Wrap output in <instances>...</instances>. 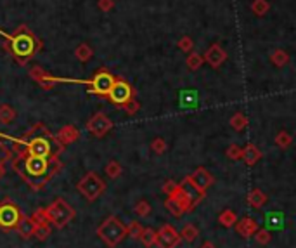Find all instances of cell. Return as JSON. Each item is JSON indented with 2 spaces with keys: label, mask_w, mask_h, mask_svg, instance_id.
Masks as SVG:
<instances>
[{
  "label": "cell",
  "mask_w": 296,
  "mask_h": 248,
  "mask_svg": "<svg viewBox=\"0 0 296 248\" xmlns=\"http://www.w3.org/2000/svg\"><path fill=\"white\" fill-rule=\"evenodd\" d=\"M57 167H59V163H57L56 160L42 158V156L25 155V156H19V160L14 162L16 172H19V174H21L30 184L35 186V188H40V184L49 181Z\"/></svg>",
  "instance_id": "1"
},
{
  "label": "cell",
  "mask_w": 296,
  "mask_h": 248,
  "mask_svg": "<svg viewBox=\"0 0 296 248\" xmlns=\"http://www.w3.org/2000/svg\"><path fill=\"white\" fill-rule=\"evenodd\" d=\"M0 35L5 39V47L19 64H25L28 59H32L40 49V40L26 26H21V30H18L14 35L0 30Z\"/></svg>",
  "instance_id": "2"
},
{
  "label": "cell",
  "mask_w": 296,
  "mask_h": 248,
  "mask_svg": "<svg viewBox=\"0 0 296 248\" xmlns=\"http://www.w3.org/2000/svg\"><path fill=\"white\" fill-rule=\"evenodd\" d=\"M97 236L110 248H114L127 238V226L118 217L110 215L101 226L97 227Z\"/></svg>",
  "instance_id": "3"
},
{
  "label": "cell",
  "mask_w": 296,
  "mask_h": 248,
  "mask_svg": "<svg viewBox=\"0 0 296 248\" xmlns=\"http://www.w3.org/2000/svg\"><path fill=\"white\" fill-rule=\"evenodd\" d=\"M16 141H19L21 144L26 146V155L30 156L50 158V156L56 155V151L59 149V142L50 139L49 132L43 135H33V139H16Z\"/></svg>",
  "instance_id": "4"
},
{
  "label": "cell",
  "mask_w": 296,
  "mask_h": 248,
  "mask_svg": "<svg viewBox=\"0 0 296 248\" xmlns=\"http://www.w3.org/2000/svg\"><path fill=\"white\" fill-rule=\"evenodd\" d=\"M45 212H47V220H49L50 224H54L56 227H59V229L66 226L68 222H71V220L74 219V215H76L73 207L68 205L63 198L54 200L45 208Z\"/></svg>",
  "instance_id": "5"
},
{
  "label": "cell",
  "mask_w": 296,
  "mask_h": 248,
  "mask_svg": "<svg viewBox=\"0 0 296 248\" xmlns=\"http://www.w3.org/2000/svg\"><path fill=\"white\" fill-rule=\"evenodd\" d=\"M76 188H78V191L83 195L85 200H88V202H95L99 196L106 191V182L99 177L95 172H88V174L85 175L80 182H78Z\"/></svg>",
  "instance_id": "6"
},
{
  "label": "cell",
  "mask_w": 296,
  "mask_h": 248,
  "mask_svg": "<svg viewBox=\"0 0 296 248\" xmlns=\"http://www.w3.org/2000/svg\"><path fill=\"white\" fill-rule=\"evenodd\" d=\"M106 96L110 97L111 103L116 104V106H125V104L134 99V90H132L128 82L121 80V78H116Z\"/></svg>",
  "instance_id": "7"
},
{
  "label": "cell",
  "mask_w": 296,
  "mask_h": 248,
  "mask_svg": "<svg viewBox=\"0 0 296 248\" xmlns=\"http://www.w3.org/2000/svg\"><path fill=\"white\" fill-rule=\"evenodd\" d=\"M111 127H113V122H111L104 113H95L87 124V130L99 139L104 137V135L111 130Z\"/></svg>",
  "instance_id": "8"
},
{
  "label": "cell",
  "mask_w": 296,
  "mask_h": 248,
  "mask_svg": "<svg viewBox=\"0 0 296 248\" xmlns=\"http://www.w3.org/2000/svg\"><path fill=\"white\" fill-rule=\"evenodd\" d=\"M179 243H180L179 233L170 224L161 226V229L156 233V245H158V248H175Z\"/></svg>",
  "instance_id": "9"
},
{
  "label": "cell",
  "mask_w": 296,
  "mask_h": 248,
  "mask_svg": "<svg viewBox=\"0 0 296 248\" xmlns=\"http://www.w3.org/2000/svg\"><path fill=\"white\" fill-rule=\"evenodd\" d=\"M187 179L190 181V184L194 186V188L197 189V191H201V193H205L206 189L210 188V186L213 184V175L210 174L206 168H203V167H199V168H196V170L192 172L190 175H187Z\"/></svg>",
  "instance_id": "10"
},
{
  "label": "cell",
  "mask_w": 296,
  "mask_h": 248,
  "mask_svg": "<svg viewBox=\"0 0 296 248\" xmlns=\"http://www.w3.org/2000/svg\"><path fill=\"white\" fill-rule=\"evenodd\" d=\"M21 219V213L14 205H2L0 207V227L12 229Z\"/></svg>",
  "instance_id": "11"
},
{
  "label": "cell",
  "mask_w": 296,
  "mask_h": 248,
  "mask_svg": "<svg viewBox=\"0 0 296 248\" xmlns=\"http://www.w3.org/2000/svg\"><path fill=\"white\" fill-rule=\"evenodd\" d=\"M203 59H205L212 68H219L220 64H222L223 61L227 59V54H225V50H223L222 47L219 45V43H213V45L205 52Z\"/></svg>",
  "instance_id": "12"
},
{
  "label": "cell",
  "mask_w": 296,
  "mask_h": 248,
  "mask_svg": "<svg viewBox=\"0 0 296 248\" xmlns=\"http://www.w3.org/2000/svg\"><path fill=\"white\" fill-rule=\"evenodd\" d=\"M234 226H236L237 234H241L243 238H251L255 233H257L258 227H260L257 220L251 219V217H243L241 220H236Z\"/></svg>",
  "instance_id": "13"
},
{
  "label": "cell",
  "mask_w": 296,
  "mask_h": 248,
  "mask_svg": "<svg viewBox=\"0 0 296 248\" xmlns=\"http://www.w3.org/2000/svg\"><path fill=\"white\" fill-rule=\"evenodd\" d=\"M284 222H286V215L282 212H267L265 213V229L279 231L284 227Z\"/></svg>",
  "instance_id": "14"
},
{
  "label": "cell",
  "mask_w": 296,
  "mask_h": 248,
  "mask_svg": "<svg viewBox=\"0 0 296 248\" xmlns=\"http://www.w3.org/2000/svg\"><path fill=\"white\" fill-rule=\"evenodd\" d=\"M35 226H37V222L33 219L21 217V219H19V222L16 224V229H18L19 236L25 238V240H28V238H32L33 233H35Z\"/></svg>",
  "instance_id": "15"
},
{
  "label": "cell",
  "mask_w": 296,
  "mask_h": 248,
  "mask_svg": "<svg viewBox=\"0 0 296 248\" xmlns=\"http://www.w3.org/2000/svg\"><path fill=\"white\" fill-rule=\"evenodd\" d=\"M241 158L244 160V162L250 165V167H253L255 163L258 162V160L261 158V151L257 148L255 144H251V142H248L246 146L243 148V153H241Z\"/></svg>",
  "instance_id": "16"
},
{
  "label": "cell",
  "mask_w": 296,
  "mask_h": 248,
  "mask_svg": "<svg viewBox=\"0 0 296 248\" xmlns=\"http://www.w3.org/2000/svg\"><path fill=\"white\" fill-rule=\"evenodd\" d=\"M80 139V132L74 125H66V127L61 128L59 135H57V142H63V144H70Z\"/></svg>",
  "instance_id": "17"
},
{
  "label": "cell",
  "mask_w": 296,
  "mask_h": 248,
  "mask_svg": "<svg viewBox=\"0 0 296 248\" xmlns=\"http://www.w3.org/2000/svg\"><path fill=\"white\" fill-rule=\"evenodd\" d=\"M246 200L251 208H261V207L265 205V202H267V195H265L261 189H253V191L248 195Z\"/></svg>",
  "instance_id": "18"
},
{
  "label": "cell",
  "mask_w": 296,
  "mask_h": 248,
  "mask_svg": "<svg viewBox=\"0 0 296 248\" xmlns=\"http://www.w3.org/2000/svg\"><path fill=\"white\" fill-rule=\"evenodd\" d=\"M179 236H180V241H185V243H194V241H196V238L199 236V231H197V227L194 226V224H185V226L180 229Z\"/></svg>",
  "instance_id": "19"
},
{
  "label": "cell",
  "mask_w": 296,
  "mask_h": 248,
  "mask_svg": "<svg viewBox=\"0 0 296 248\" xmlns=\"http://www.w3.org/2000/svg\"><path fill=\"white\" fill-rule=\"evenodd\" d=\"M199 94L196 90H182L180 92V106L182 108H192L197 104Z\"/></svg>",
  "instance_id": "20"
},
{
  "label": "cell",
  "mask_w": 296,
  "mask_h": 248,
  "mask_svg": "<svg viewBox=\"0 0 296 248\" xmlns=\"http://www.w3.org/2000/svg\"><path fill=\"white\" fill-rule=\"evenodd\" d=\"M30 77L35 78V80L38 82V83H40V85H42V87H47V85L50 87V85H54L52 80H50V77H49V75H47L45 71H43L40 66L33 68V70L30 71Z\"/></svg>",
  "instance_id": "21"
},
{
  "label": "cell",
  "mask_w": 296,
  "mask_h": 248,
  "mask_svg": "<svg viewBox=\"0 0 296 248\" xmlns=\"http://www.w3.org/2000/svg\"><path fill=\"white\" fill-rule=\"evenodd\" d=\"M14 118H16L14 108L9 106V104H2V106H0V124L9 125L14 122Z\"/></svg>",
  "instance_id": "22"
},
{
  "label": "cell",
  "mask_w": 296,
  "mask_h": 248,
  "mask_svg": "<svg viewBox=\"0 0 296 248\" xmlns=\"http://www.w3.org/2000/svg\"><path fill=\"white\" fill-rule=\"evenodd\" d=\"M50 222L49 220H45V222H38L35 226V233H33V236L37 238V240H40V241H45L47 238L50 236Z\"/></svg>",
  "instance_id": "23"
},
{
  "label": "cell",
  "mask_w": 296,
  "mask_h": 248,
  "mask_svg": "<svg viewBox=\"0 0 296 248\" xmlns=\"http://www.w3.org/2000/svg\"><path fill=\"white\" fill-rule=\"evenodd\" d=\"M229 124H230V127H232L234 130L241 132V130H243V128L248 125V118H246V115H244V113L237 111V113H234L232 117H230Z\"/></svg>",
  "instance_id": "24"
},
{
  "label": "cell",
  "mask_w": 296,
  "mask_h": 248,
  "mask_svg": "<svg viewBox=\"0 0 296 248\" xmlns=\"http://www.w3.org/2000/svg\"><path fill=\"white\" fill-rule=\"evenodd\" d=\"M139 240L142 241V245H144L146 248H151L156 245V231L152 229V227H146V229H142L141 233V238Z\"/></svg>",
  "instance_id": "25"
},
{
  "label": "cell",
  "mask_w": 296,
  "mask_h": 248,
  "mask_svg": "<svg viewBox=\"0 0 296 248\" xmlns=\"http://www.w3.org/2000/svg\"><path fill=\"white\" fill-rule=\"evenodd\" d=\"M236 220H237L236 212H234V210H230V208L220 212V215H219V222L222 224L223 227H232L234 224H236Z\"/></svg>",
  "instance_id": "26"
},
{
  "label": "cell",
  "mask_w": 296,
  "mask_h": 248,
  "mask_svg": "<svg viewBox=\"0 0 296 248\" xmlns=\"http://www.w3.org/2000/svg\"><path fill=\"white\" fill-rule=\"evenodd\" d=\"M165 207H166V210H168V212L172 213L173 217H180V215L184 213L182 205H180V203L177 202L175 198H172V196H168V198H166Z\"/></svg>",
  "instance_id": "27"
},
{
  "label": "cell",
  "mask_w": 296,
  "mask_h": 248,
  "mask_svg": "<svg viewBox=\"0 0 296 248\" xmlns=\"http://www.w3.org/2000/svg\"><path fill=\"white\" fill-rule=\"evenodd\" d=\"M74 56H76L81 63H87L92 57V49L88 47V43H80V45L74 49Z\"/></svg>",
  "instance_id": "28"
},
{
  "label": "cell",
  "mask_w": 296,
  "mask_h": 248,
  "mask_svg": "<svg viewBox=\"0 0 296 248\" xmlns=\"http://www.w3.org/2000/svg\"><path fill=\"white\" fill-rule=\"evenodd\" d=\"M203 56H199L197 52H192V54H189L187 56V61H185V64H187V68H189L190 71H196V70H199L201 68V64H203Z\"/></svg>",
  "instance_id": "29"
},
{
  "label": "cell",
  "mask_w": 296,
  "mask_h": 248,
  "mask_svg": "<svg viewBox=\"0 0 296 248\" xmlns=\"http://www.w3.org/2000/svg\"><path fill=\"white\" fill-rule=\"evenodd\" d=\"M253 236H255V240H257V243H258V245H261V247H265V245H268V243H270V240H272L270 231L265 229V227H258L257 233H255Z\"/></svg>",
  "instance_id": "30"
},
{
  "label": "cell",
  "mask_w": 296,
  "mask_h": 248,
  "mask_svg": "<svg viewBox=\"0 0 296 248\" xmlns=\"http://www.w3.org/2000/svg\"><path fill=\"white\" fill-rule=\"evenodd\" d=\"M268 9H270V5H268L267 0H255L251 4V11L257 16H265L268 12Z\"/></svg>",
  "instance_id": "31"
},
{
  "label": "cell",
  "mask_w": 296,
  "mask_h": 248,
  "mask_svg": "<svg viewBox=\"0 0 296 248\" xmlns=\"http://www.w3.org/2000/svg\"><path fill=\"white\" fill-rule=\"evenodd\" d=\"M270 59H272V63H274L275 66H279V68H281V66H284V64H288L289 56L284 52V50L277 49V50H274V52H272Z\"/></svg>",
  "instance_id": "32"
},
{
  "label": "cell",
  "mask_w": 296,
  "mask_h": 248,
  "mask_svg": "<svg viewBox=\"0 0 296 248\" xmlns=\"http://www.w3.org/2000/svg\"><path fill=\"white\" fill-rule=\"evenodd\" d=\"M106 174H108V177L110 179H116V177H120L121 175V165L118 162H110L106 165Z\"/></svg>",
  "instance_id": "33"
},
{
  "label": "cell",
  "mask_w": 296,
  "mask_h": 248,
  "mask_svg": "<svg viewBox=\"0 0 296 248\" xmlns=\"http://www.w3.org/2000/svg\"><path fill=\"white\" fill-rule=\"evenodd\" d=\"M291 142H293V137L288 134V132H279L277 137H275V144H277L279 148H282V149L289 148V146H291Z\"/></svg>",
  "instance_id": "34"
},
{
  "label": "cell",
  "mask_w": 296,
  "mask_h": 248,
  "mask_svg": "<svg viewBox=\"0 0 296 248\" xmlns=\"http://www.w3.org/2000/svg\"><path fill=\"white\" fill-rule=\"evenodd\" d=\"M135 213H137L139 217H148L149 213H151V205H149V202L141 200V202L135 205Z\"/></svg>",
  "instance_id": "35"
},
{
  "label": "cell",
  "mask_w": 296,
  "mask_h": 248,
  "mask_svg": "<svg viewBox=\"0 0 296 248\" xmlns=\"http://www.w3.org/2000/svg\"><path fill=\"white\" fill-rule=\"evenodd\" d=\"M241 153H243V149H241V146H237V144H230L229 148L225 149L227 158L234 160V162H237V160H241Z\"/></svg>",
  "instance_id": "36"
},
{
  "label": "cell",
  "mask_w": 296,
  "mask_h": 248,
  "mask_svg": "<svg viewBox=\"0 0 296 248\" xmlns=\"http://www.w3.org/2000/svg\"><path fill=\"white\" fill-rule=\"evenodd\" d=\"M142 229H144V227H142L139 222H130V226L127 227V236L134 238V240H139V238H141Z\"/></svg>",
  "instance_id": "37"
},
{
  "label": "cell",
  "mask_w": 296,
  "mask_h": 248,
  "mask_svg": "<svg viewBox=\"0 0 296 248\" xmlns=\"http://www.w3.org/2000/svg\"><path fill=\"white\" fill-rule=\"evenodd\" d=\"M151 149L154 153H158V155H163V153L166 151V142L163 137H156L154 141L151 142Z\"/></svg>",
  "instance_id": "38"
},
{
  "label": "cell",
  "mask_w": 296,
  "mask_h": 248,
  "mask_svg": "<svg viewBox=\"0 0 296 248\" xmlns=\"http://www.w3.org/2000/svg\"><path fill=\"white\" fill-rule=\"evenodd\" d=\"M179 47H180V50H184V52H189V50L194 47V42L189 39V37H184V39H180Z\"/></svg>",
  "instance_id": "39"
},
{
  "label": "cell",
  "mask_w": 296,
  "mask_h": 248,
  "mask_svg": "<svg viewBox=\"0 0 296 248\" xmlns=\"http://www.w3.org/2000/svg\"><path fill=\"white\" fill-rule=\"evenodd\" d=\"M32 219L35 220L37 224H38V222H45V220H47V212H45V208H38L35 213H33Z\"/></svg>",
  "instance_id": "40"
},
{
  "label": "cell",
  "mask_w": 296,
  "mask_h": 248,
  "mask_svg": "<svg viewBox=\"0 0 296 248\" xmlns=\"http://www.w3.org/2000/svg\"><path fill=\"white\" fill-rule=\"evenodd\" d=\"M113 7H114V2H113V0H99V9H101V11L110 12Z\"/></svg>",
  "instance_id": "41"
},
{
  "label": "cell",
  "mask_w": 296,
  "mask_h": 248,
  "mask_svg": "<svg viewBox=\"0 0 296 248\" xmlns=\"http://www.w3.org/2000/svg\"><path fill=\"white\" fill-rule=\"evenodd\" d=\"M175 188H177V182H173V181H166L165 184H163V193L170 196L173 191H175Z\"/></svg>",
  "instance_id": "42"
},
{
  "label": "cell",
  "mask_w": 296,
  "mask_h": 248,
  "mask_svg": "<svg viewBox=\"0 0 296 248\" xmlns=\"http://www.w3.org/2000/svg\"><path fill=\"white\" fill-rule=\"evenodd\" d=\"M121 108H125V111H127V113H128V115H134V113H135V111H137V110H139V104H137V103H135V101H134V99H132V101H130V103H127V104H125V106H121Z\"/></svg>",
  "instance_id": "43"
},
{
  "label": "cell",
  "mask_w": 296,
  "mask_h": 248,
  "mask_svg": "<svg viewBox=\"0 0 296 248\" xmlns=\"http://www.w3.org/2000/svg\"><path fill=\"white\" fill-rule=\"evenodd\" d=\"M4 174H5V162L4 160H0V179L4 177Z\"/></svg>",
  "instance_id": "44"
},
{
  "label": "cell",
  "mask_w": 296,
  "mask_h": 248,
  "mask_svg": "<svg viewBox=\"0 0 296 248\" xmlns=\"http://www.w3.org/2000/svg\"><path fill=\"white\" fill-rule=\"evenodd\" d=\"M201 248H217V247H215V245H213V243H210V241H206V243L203 245Z\"/></svg>",
  "instance_id": "45"
},
{
  "label": "cell",
  "mask_w": 296,
  "mask_h": 248,
  "mask_svg": "<svg viewBox=\"0 0 296 248\" xmlns=\"http://www.w3.org/2000/svg\"><path fill=\"white\" fill-rule=\"evenodd\" d=\"M0 158H2V151H0Z\"/></svg>",
  "instance_id": "46"
}]
</instances>
